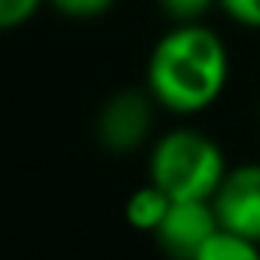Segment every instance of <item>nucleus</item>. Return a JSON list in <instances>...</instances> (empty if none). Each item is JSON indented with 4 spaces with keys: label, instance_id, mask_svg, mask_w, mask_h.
<instances>
[{
    "label": "nucleus",
    "instance_id": "obj_8",
    "mask_svg": "<svg viewBox=\"0 0 260 260\" xmlns=\"http://www.w3.org/2000/svg\"><path fill=\"white\" fill-rule=\"evenodd\" d=\"M159 7L175 25H184V22H202L208 10L217 7V0H159Z\"/></svg>",
    "mask_w": 260,
    "mask_h": 260
},
{
    "label": "nucleus",
    "instance_id": "obj_4",
    "mask_svg": "<svg viewBox=\"0 0 260 260\" xmlns=\"http://www.w3.org/2000/svg\"><path fill=\"white\" fill-rule=\"evenodd\" d=\"M220 230L260 245V162L236 166L211 196Z\"/></svg>",
    "mask_w": 260,
    "mask_h": 260
},
{
    "label": "nucleus",
    "instance_id": "obj_9",
    "mask_svg": "<svg viewBox=\"0 0 260 260\" xmlns=\"http://www.w3.org/2000/svg\"><path fill=\"white\" fill-rule=\"evenodd\" d=\"M43 0H0V31H13L19 25H25Z\"/></svg>",
    "mask_w": 260,
    "mask_h": 260
},
{
    "label": "nucleus",
    "instance_id": "obj_6",
    "mask_svg": "<svg viewBox=\"0 0 260 260\" xmlns=\"http://www.w3.org/2000/svg\"><path fill=\"white\" fill-rule=\"evenodd\" d=\"M169 208H172V199L156 184H144V187H138L132 196H128L125 220H128V226H135L141 233H156V226L162 223Z\"/></svg>",
    "mask_w": 260,
    "mask_h": 260
},
{
    "label": "nucleus",
    "instance_id": "obj_10",
    "mask_svg": "<svg viewBox=\"0 0 260 260\" xmlns=\"http://www.w3.org/2000/svg\"><path fill=\"white\" fill-rule=\"evenodd\" d=\"M49 4L68 19H98L116 4V0H49Z\"/></svg>",
    "mask_w": 260,
    "mask_h": 260
},
{
    "label": "nucleus",
    "instance_id": "obj_5",
    "mask_svg": "<svg viewBox=\"0 0 260 260\" xmlns=\"http://www.w3.org/2000/svg\"><path fill=\"white\" fill-rule=\"evenodd\" d=\"M220 230V220L214 214L211 199H172V208L166 211L162 223L156 226V245L172 260H196V254L205 248V242Z\"/></svg>",
    "mask_w": 260,
    "mask_h": 260
},
{
    "label": "nucleus",
    "instance_id": "obj_11",
    "mask_svg": "<svg viewBox=\"0 0 260 260\" xmlns=\"http://www.w3.org/2000/svg\"><path fill=\"white\" fill-rule=\"evenodd\" d=\"M217 7L242 28L260 31V0H217Z\"/></svg>",
    "mask_w": 260,
    "mask_h": 260
},
{
    "label": "nucleus",
    "instance_id": "obj_7",
    "mask_svg": "<svg viewBox=\"0 0 260 260\" xmlns=\"http://www.w3.org/2000/svg\"><path fill=\"white\" fill-rule=\"evenodd\" d=\"M196 260H260V245L236 233L217 230L205 242V248L196 254Z\"/></svg>",
    "mask_w": 260,
    "mask_h": 260
},
{
    "label": "nucleus",
    "instance_id": "obj_3",
    "mask_svg": "<svg viewBox=\"0 0 260 260\" xmlns=\"http://www.w3.org/2000/svg\"><path fill=\"white\" fill-rule=\"evenodd\" d=\"M159 104L147 89H119L113 92L95 119V138L107 153H132L138 150L150 128H153V110Z\"/></svg>",
    "mask_w": 260,
    "mask_h": 260
},
{
    "label": "nucleus",
    "instance_id": "obj_1",
    "mask_svg": "<svg viewBox=\"0 0 260 260\" xmlns=\"http://www.w3.org/2000/svg\"><path fill=\"white\" fill-rule=\"evenodd\" d=\"M230 83V49L205 22L169 28L147 58V92L178 116L208 110Z\"/></svg>",
    "mask_w": 260,
    "mask_h": 260
},
{
    "label": "nucleus",
    "instance_id": "obj_2",
    "mask_svg": "<svg viewBox=\"0 0 260 260\" xmlns=\"http://www.w3.org/2000/svg\"><path fill=\"white\" fill-rule=\"evenodd\" d=\"M226 156L199 128H172L150 150V184L169 199H211L226 178Z\"/></svg>",
    "mask_w": 260,
    "mask_h": 260
}]
</instances>
